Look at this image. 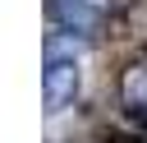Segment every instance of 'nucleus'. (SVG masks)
I'll return each instance as SVG.
<instances>
[{"label":"nucleus","instance_id":"obj_2","mask_svg":"<svg viewBox=\"0 0 147 143\" xmlns=\"http://www.w3.org/2000/svg\"><path fill=\"white\" fill-rule=\"evenodd\" d=\"M119 106H124V115L138 129H147V60L124 65V74H119Z\"/></svg>","mask_w":147,"mask_h":143},{"label":"nucleus","instance_id":"obj_1","mask_svg":"<svg viewBox=\"0 0 147 143\" xmlns=\"http://www.w3.org/2000/svg\"><path fill=\"white\" fill-rule=\"evenodd\" d=\"M78 92V60L74 55H60V51H46V74H41V97H46V111H64Z\"/></svg>","mask_w":147,"mask_h":143}]
</instances>
